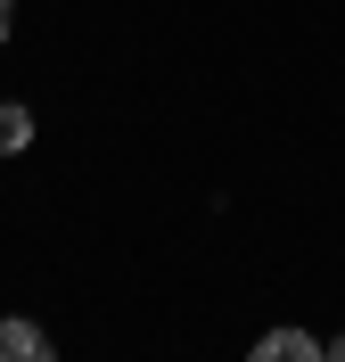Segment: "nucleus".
<instances>
[{"mask_svg": "<svg viewBox=\"0 0 345 362\" xmlns=\"http://www.w3.org/2000/svg\"><path fill=\"white\" fill-rule=\"evenodd\" d=\"M0 362H58V346L42 338V321H0Z\"/></svg>", "mask_w": 345, "mask_h": 362, "instance_id": "f257e3e1", "label": "nucleus"}, {"mask_svg": "<svg viewBox=\"0 0 345 362\" xmlns=\"http://www.w3.org/2000/svg\"><path fill=\"white\" fill-rule=\"evenodd\" d=\"M247 362H321V338H304V329H263Z\"/></svg>", "mask_w": 345, "mask_h": 362, "instance_id": "f03ea898", "label": "nucleus"}, {"mask_svg": "<svg viewBox=\"0 0 345 362\" xmlns=\"http://www.w3.org/2000/svg\"><path fill=\"white\" fill-rule=\"evenodd\" d=\"M17 148H33V107L0 99V157H17Z\"/></svg>", "mask_w": 345, "mask_h": 362, "instance_id": "7ed1b4c3", "label": "nucleus"}, {"mask_svg": "<svg viewBox=\"0 0 345 362\" xmlns=\"http://www.w3.org/2000/svg\"><path fill=\"white\" fill-rule=\"evenodd\" d=\"M321 362H345V338H329V346H321Z\"/></svg>", "mask_w": 345, "mask_h": 362, "instance_id": "20e7f679", "label": "nucleus"}, {"mask_svg": "<svg viewBox=\"0 0 345 362\" xmlns=\"http://www.w3.org/2000/svg\"><path fill=\"white\" fill-rule=\"evenodd\" d=\"M8 17H17V0H0V42H8Z\"/></svg>", "mask_w": 345, "mask_h": 362, "instance_id": "39448f33", "label": "nucleus"}]
</instances>
